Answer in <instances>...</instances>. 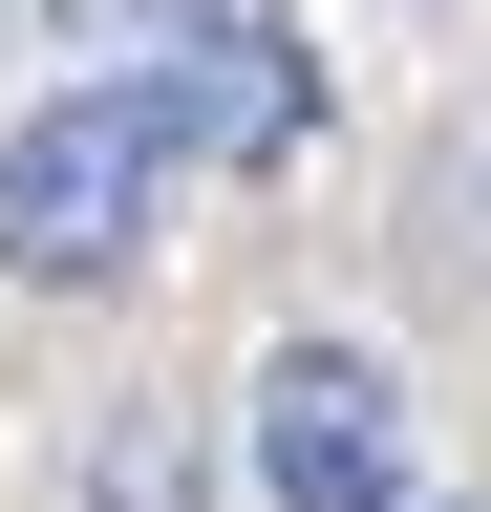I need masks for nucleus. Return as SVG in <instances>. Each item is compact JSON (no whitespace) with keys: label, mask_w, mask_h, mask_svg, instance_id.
I'll list each match as a JSON object with an SVG mask.
<instances>
[{"label":"nucleus","mask_w":491,"mask_h":512,"mask_svg":"<svg viewBox=\"0 0 491 512\" xmlns=\"http://www.w3.org/2000/svg\"><path fill=\"white\" fill-rule=\"evenodd\" d=\"M171 107H193L214 171H278L299 128H321V64H299L278 0H171Z\"/></svg>","instance_id":"7ed1b4c3"},{"label":"nucleus","mask_w":491,"mask_h":512,"mask_svg":"<svg viewBox=\"0 0 491 512\" xmlns=\"http://www.w3.org/2000/svg\"><path fill=\"white\" fill-rule=\"evenodd\" d=\"M65 22H150V0H65Z\"/></svg>","instance_id":"39448f33"},{"label":"nucleus","mask_w":491,"mask_h":512,"mask_svg":"<svg viewBox=\"0 0 491 512\" xmlns=\"http://www.w3.org/2000/svg\"><path fill=\"white\" fill-rule=\"evenodd\" d=\"M171 171H193V107H171V64H107V86L22 107V128H0V278H22V299H107V278L150 256Z\"/></svg>","instance_id":"f257e3e1"},{"label":"nucleus","mask_w":491,"mask_h":512,"mask_svg":"<svg viewBox=\"0 0 491 512\" xmlns=\"http://www.w3.org/2000/svg\"><path fill=\"white\" fill-rule=\"evenodd\" d=\"M214 470H193V427L171 406H107V448H86V512H193Z\"/></svg>","instance_id":"20e7f679"},{"label":"nucleus","mask_w":491,"mask_h":512,"mask_svg":"<svg viewBox=\"0 0 491 512\" xmlns=\"http://www.w3.org/2000/svg\"><path fill=\"white\" fill-rule=\"evenodd\" d=\"M257 512H427L385 342H278L257 363Z\"/></svg>","instance_id":"f03ea898"}]
</instances>
